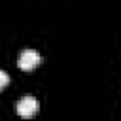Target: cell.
<instances>
[{
    "instance_id": "obj_1",
    "label": "cell",
    "mask_w": 121,
    "mask_h": 121,
    "mask_svg": "<svg viewBox=\"0 0 121 121\" xmlns=\"http://www.w3.org/2000/svg\"><path fill=\"white\" fill-rule=\"evenodd\" d=\"M40 62H42V57H40V53H38V51H34V49H25V51L19 55V60H17L19 68H21V70H25V72L34 70Z\"/></svg>"
},
{
    "instance_id": "obj_2",
    "label": "cell",
    "mask_w": 121,
    "mask_h": 121,
    "mask_svg": "<svg viewBox=\"0 0 121 121\" xmlns=\"http://www.w3.org/2000/svg\"><path fill=\"white\" fill-rule=\"evenodd\" d=\"M17 113L21 115V117H32V115H36V112H38V108H40V104H38V100L34 98V96H23L19 102H17Z\"/></svg>"
},
{
    "instance_id": "obj_3",
    "label": "cell",
    "mask_w": 121,
    "mask_h": 121,
    "mask_svg": "<svg viewBox=\"0 0 121 121\" xmlns=\"http://www.w3.org/2000/svg\"><path fill=\"white\" fill-rule=\"evenodd\" d=\"M8 83H9V76H8L4 70H0V91H2Z\"/></svg>"
}]
</instances>
